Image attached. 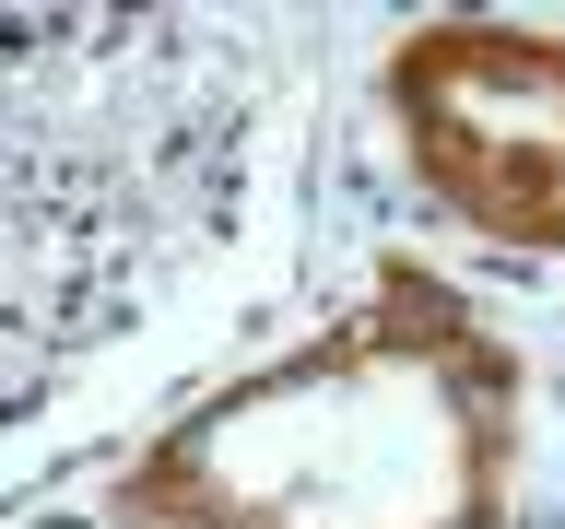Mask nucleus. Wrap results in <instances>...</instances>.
<instances>
[{
	"label": "nucleus",
	"instance_id": "obj_1",
	"mask_svg": "<svg viewBox=\"0 0 565 529\" xmlns=\"http://www.w3.org/2000/svg\"><path fill=\"white\" fill-rule=\"evenodd\" d=\"M307 24L177 0L0 12V435L141 342L247 236Z\"/></svg>",
	"mask_w": 565,
	"mask_h": 529
},
{
	"label": "nucleus",
	"instance_id": "obj_2",
	"mask_svg": "<svg viewBox=\"0 0 565 529\" xmlns=\"http://www.w3.org/2000/svg\"><path fill=\"white\" fill-rule=\"evenodd\" d=\"M519 353L424 259H377L330 330L224 377L118 471V529H507Z\"/></svg>",
	"mask_w": 565,
	"mask_h": 529
},
{
	"label": "nucleus",
	"instance_id": "obj_3",
	"mask_svg": "<svg viewBox=\"0 0 565 529\" xmlns=\"http://www.w3.org/2000/svg\"><path fill=\"white\" fill-rule=\"evenodd\" d=\"M377 106L413 188L448 224L565 259V35L436 12L377 60Z\"/></svg>",
	"mask_w": 565,
	"mask_h": 529
}]
</instances>
